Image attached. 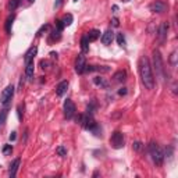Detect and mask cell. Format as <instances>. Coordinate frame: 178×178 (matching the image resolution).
I'll return each mask as SVG.
<instances>
[{
  "label": "cell",
  "instance_id": "obj_1",
  "mask_svg": "<svg viewBox=\"0 0 178 178\" xmlns=\"http://www.w3.org/2000/svg\"><path fill=\"white\" fill-rule=\"evenodd\" d=\"M139 74H141V79H142V82H143L145 88L153 89V86H155V78H153L150 63L146 57L139 58Z\"/></svg>",
  "mask_w": 178,
  "mask_h": 178
},
{
  "label": "cell",
  "instance_id": "obj_2",
  "mask_svg": "<svg viewBox=\"0 0 178 178\" xmlns=\"http://www.w3.org/2000/svg\"><path fill=\"white\" fill-rule=\"evenodd\" d=\"M149 153H150V156H152V160L155 161V164H157V166H161V164H163L164 153H163V150L159 147L157 143L150 142L149 143Z\"/></svg>",
  "mask_w": 178,
  "mask_h": 178
},
{
  "label": "cell",
  "instance_id": "obj_3",
  "mask_svg": "<svg viewBox=\"0 0 178 178\" xmlns=\"http://www.w3.org/2000/svg\"><path fill=\"white\" fill-rule=\"evenodd\" d=\"M13 95H14V86L13 85L6 86V89L2 92V96H0V102H2V104L7 107L8 103H10V100H11V97H13Z\"/></svg>",
  "mask_w": 178,
  "mask_h": 178
},
{
  "label": "cell",
  "instance_id": "obj_4",
  "mask_svg": "<svg viewBox=\"0 0 178 178\" xmlns=\"http://www.w3.org/2000/svg\"><path fill=\"white\" fill-rule=\"evenodd\" d=\"M110 143L114 149H121V147H124V136H122V134L116 131L110 138Z\"/></svg>",
  "mask_w": 178,
  "mask_h": 178
},
{
  "label": "cell",
  "instance_id": "obj_5",
  "mask_svg": "<svg viewBox=\"0 0 178 178\" xmlns=\"http://www.w3.org/2000/svg\"><path fill=\"white\" fill-rule=\"evenodd\" d=\"M153 66H155L156 72H157L159 75L163 72V58H161V54L159 50L153 52Z\"/></svg>",
  "mask_w": 178,
  "mask_h": 178
},
{
  "label": "cell",
  "instance_id": "obj_6",
  "mask_svg": "<svg viewBox=\"0 0 178 178\" xmlns=\"http://www.w3.org/2000/svg\"><path fill=\"white\" fill-rule=\"evenodd\" d=\"M64 114H66L67 118H72L75 114V104L71 99H67L64 102Z\"/></svg>",
  "mask_w": 178,
  "mask_h": 178
},
{
  "label": "cell",
  "instance_id": "obj_7",
  "mask_svg": "<svg viewBox=\"0 0 178 178\" xmlns=\"http://www.w3.org/2000/svg\"><path fill=\"white\" fill-rule=\"evenodd\" d=\"M149 10L153 11V13H164V11L167 10V4L164 2H160V0H156V2H153L152 4L149 6Z\"/></svg>",
  "mask_w": 178,
  "mask_h": 178
},
{
  "label": "cell",
  "instance_id": "obj_8",
  "mask_svg": "<svg viewBox=\"0 0 178 178\" xmlns=\"http://www.w3.org/2000/svg\"><path fill=\"white\" fill-rule=\"evenodd\" d=\"M85 66H86L85 56H83V54H78L77 60H75V71H77L78 74H82L83 70H85Z\"/></svg>",
  "mask_w": 178,
  "mask_h": 178
},
{
  "label": "cell",
  "instance_id": "obj_9",
  "mask_svg": "<svg viewBox=\"0 0 178 178\" xmlns=\"http://www.w3.org/2000/svg\"><path fill=\"white\" fill-rule=\"evenodd\" d=\"M36 53H38V47H36V46H32L29 50H28L27 53H25V57H24L25 64L31 63V61L33 60V57H35V56H36Z\"/></svg>",
  "mask_w": 178,
  "mask_h": 178
},
{
  "label": "cell",
  "instance_id": "obj_10",
  "mask_svg": "<svg viewBox=\"0 0 178 178\" xmlns=\"http://www.w3.org/2000/svg\"><path fill=\"white\" fill-rule=\"evenodd\" d=\"M114 39V32L111 29H107L104 33L102 35V43L103 44H110Z\"/></svg>",
  "mask_w": 178,
  "mask_h": 178
},
{
  "label": "cell",
  "instance_id": "obj_11",
  "mask_svg": "<svg viewBox=\"0 0 178 178\" xmlns=\"http://www.w3.org/2000/svg\"><path fill=\"white\" fill-rule=\"evenodd\" d=\"M167 31H168V24H167V22H163V24L160 25V28H159V39H160V42L166 40Z\"/></svg>",
  "mask_w": 178,
  "mask_h": 178
},
{
  "label": "cell",
  "instance_id": "obj_12",
  "mask_svg": "<svg viewBox=\"0 0 178 178\" xmlns=\"http://www.w3.org/2000/svg\"><path fill=\"white\" fill-rule=\"evenodd\" d=\"M67 89H68V82L63 81V82H60L57 85V88H56V95H57V96H63L67 92Z\"/></svg>",
  "mask_w": 178,
  "mask_h": 178
},
{
  "label": "cell",
  "instance_id": "obj_13",
  "mask_svg": "<svg viewBox=\"0 0 178 178\" xmlns=\"http://www.w3.org/2000/svg\"><path fill=\"white\" fill-rule=\"evenodd\" d=\"M19 163H21V160L19 159H15V160L13 161V163L10 164V177L13 178V177H15L17 175V171H18V167H19Z\"/></svg>",
  "mask_w": 178,
  "mask_h": 178
},
{
  "label": "cell",
  "instance_id": "obj_14",
  "mask_svg": "<svg viewBox=\"0 0 178 178\" xmlns=\"http://www.w3.org/2000/svg\"><path fill=\"white\" fill-rule=\"evenodd\" d=\"M33 72H35V66H33V61L27 64V68H25V75H27L28 81L33 79Z\"/></svg>",
  "mask_w": 178,
  "mask_h": 178
},
{
  "label": "cell",
  "instance_id": "obj_15",
  "mask_svg": "<svg viewBox=\"0 0 178 178\" xmlns=\"http://www.w3.org/2000/svg\"><path fill=\"white\" fill-rule=\"evenodd\" d=\"M99 36H100V31H97V29H91L88 32V40L89 42H95L96 39H99Z\"/></svg>",
  "mask_w": 178,
  "mask_h": 178
},
{
  "label": "cell",
  "instance_id": "obj_16",
  "mask_svg": "<svg viewBox=\"0 0 178 178\" xmlns=\"http://www.w3.org/2000/svg\"><path fill=\"white\" fill-rule=\"evenodd\" d=\"M113 78H114L116 82H124V81L127 79V72L125 71H117Z\"/></svg>",
  "mask_w": 178,
  "mask_h": 178
},
{
  "label": "cell",
  "instance_id": "obj_17",
  "mask_svg": "<svg viewBox=\"0 0 178 178\" xmlns=\"http://www.w3.org/2000/svg\"><path fill=\"white\" fill-rule=\"evenodd\" d=\"M81 49H82L83 53H86L89 50V40L86 36H82V39H81Z\"/></svg>",
  "mask_w": 178,
  "mask_h": 178
},
{
  "label": "cell",
  "instance_id": "obj_18",
  "mask_svg": "<svg viewBox=\"0 0 178 178\" xmlns=\"http://www.w3.org/2000/svg\"><path fill=\"white\" fill-rule=\"evenodd\" d=\"M7 114H8V111H7V108H3L2 111H0V128L4 125V122H6V118H7Z\"/></svg>",
  "mask_w": 178,
  "mask_h": 178
},
{
  "label": "cell",
  "instance_id": "obj_19",
  "mask_svg": "<svg viewBox=\"0 0 178 178\" xmlns=\"http://www.w3.org/2000/svg\"><path fill=\"white\" fill-rule=\"evenodd\" d=\"M13 21H14V14L8 17L7 21H6V32H8V33L11 32V25H13Z\"/></svg>",
  "mask_w": 178,
  "mask_h": 178
},
{
  "label": "cell",
  "instance_id": "obj_20",
  "mask_svg": "<svg viewBox=\"0 0 178 178\" xmlns=\"http://www.w3.org/2000/svg\"><path fill=\"white\" fill-rule=\"evenodd\" d=\"M93 82L96 83V85H99V86H103V88H107V82H106L103 78H100V77H96V78H93Z\"/></svg>",
  "mask_w": 178,
  "mask_h": 178
},
{
  "label": "cell",
  "instance_id": "obj_21",
  "mask_svg": "<svg viewBox=\"0 0 178 178\" xmlns=\"http://www.w3.org/2000/svg\"><path fill=\"white\" fill-rule=\"evenodd\" d=\"M61 21H63L64 27H68V25L72 24V15L71 14H67V15H64V18L61 19Z\"/></svg>",
  "mask_w": 178,
  "mask_h": 178
},
{
  "label": "cell",
  "instance_id": "obj_22",
  "mask_svg": "<svg viewBox=\"0 0 178 178\" xmlns=\"http://www.w3.org/2000/svg\"><path fill=\"white\" fill-rule=\"evenodd\" d=\"M91 131H92V132H93L96 136H102V128L99 127V124H97V122H96V125H95V127L92 128Z\"/></svg>",
  "mask_w": 178,
  "mask_h": 178
},
{
  "label": "cell",
  "instance_id": "obj_23",
  "mask_svg": "<svg viewBox=\"0 0 178 178\" xmlns=\"http://www.w3.org/2000/svg\"><path fill=\"white\" fill-rule=\"evenodd\" d=\"M56 152H57V155H60L61 157H66L67 156V149L64 146H58L57 149H56Z\"/></svg>",
  "mask_w": 178,
  "mask_h": 178
},
{
  "label": "cell",
  "instance_id": "obj_24",
  "mask_svg": "<svg viewBox=\"0 0 178 178\" xmlns=\"http://www.w3.org/2000/svg\"><path fill=\"white\" fill-rule=\"evenodd\" d=\"M117 42H118L120 46H125V38L122 33H118V35H117Z\"/></svg>",
  "mask_w": 178,
  "mask_h": 178
},
{
  "label": "cell",
  "instance_id": "obj_25",
  "mask_svg": "<svg viewBox=\"0 0 178 178\" xmlns=\"http://www.w3.org/2000/svg\"><path fill=\"white\" fill-rule=\"evenodd\" d=\"M60 32H61V31H53V32H52V39H53V40H58V39H60L61 38V35H60Z\"/></svg>",
  "mask_w": 178,
  "mask_h": 178
},
{
  "label": "cell",
  "instance_id": "obj_26",
  "mask_svg": "<svg viewBox=\"0 0 178 178\" xmlns=\"http://www.w3.org/2000/svg\"><path fill=\"white\" fill-rule=\"evenodd\" d=\"M18 3L19 0H10V3H8V6H10L11 10H15L17 7H18Z\"/></svg>",
  "mask_w": 178,
  "mask_h": 178
},
{
  "label": "cell",
  "instance_id": "obj_27",
  "mask_svg": "<svg viewBox=\"0 0 178 178\" xmlns=\"http://www.w3.org/2000/svg\"><path fill=\"white\" fill-rule=\"evenodd\" d=\"M47 28H49V25H47V24L42 25V27H40V29H39L38 32H36V36H42V35H43V32L47 29Z\"/></svg>",
  "mask_w": 178,
  "mask_h": 178
},
{
  "label": "cell",
  "instance_id": "obj_28",
  "mask_svg": "<svg viewBox=\"0 0 178 178\" xmlns=\"http://www.w3.org/2000/svg\"><path fill=\"white\" fill-rule=\"evenodd\" d=\"M11 152H13V146H11V145H6V146L3 147V153H4V155H10Z\"/></svg>",
  "mask_w": 178,
  "mask_h": 178
},
{
  "label": "cell",
  "instance_id": "obj_29",
  "mask_svg": "<svg viewBox=\"0 0 178 178\" xmlns=\"http://www.w3.org/2000/svg\"><path fill=\"white\" fill-rule=\"evenodd\" d=\"M132 147H134V150H136V152H139V150L142 149V142H134V145H132Z\"/></svg>",
  "mask_w": 178,
  "mask_h": 178
},
{
  "label": "cell",
  "instance_id": "obj_30",
  "mask_svg": "<svg viewBox=\"0 0 178 178\" xmlns=\"http://www.w3.org/2000/svg\"><path fill=\"white\" fill-rule=\"evenodd\" d=\"M22 116H24V106L19 104L18 106V118L22 120Z\"/></svg>",
  "mask_w": 178,
  "mask_h": 178
},
{
  "label": "cell",
  "instance_id": "obj_31",
  "mask_svg": "<svg viewBox=\"0 0 178 178\" xmlns=\"http://www.w3.org/2000/svg\"><path fill=\"white\" fill-rule=\"evenodd\" d=\"M56 25H57V29L58 31H63L64 24H63V21H61V19H57V21H56Z\"/></svg>",
  "mask_w": 178,
  "mask_h": 178
},
{
  "label": "cell",
  "instance_id": "obj_32",
  "mask_svg": "<svg viewBox=\"0 0 178 178\" xmlns=\"http://www.w3.org/2000/svg\"><path fill=\"white\" fill-rule=\"evenodd\" d=\"M40 67H42V68H47V67H49V61H46V60H42L40 61Z\"/></svg>",
  "mask_w": 178,
  "mask_h": 178
},
{
  "label": "cell",
  "instance_id": "obj_33",
  "mask_svg": "<svg viewBox=\"0 0 178 178\" xmlns=\"http://www.w3.org/2000/svg\"><path fill=\"white\" fill-rule=\"evenodd\" d=\"M127 88H121V89H120V91H118V95H120V96H125V95H127Z\"/></svg>",
  "mask_w": 178,
  "mask_h": 178
},
{
  "label": "cell",
  "instance_id": "obj_34",
  "mask_svg": "<svg viewBox=\"0 0 178 178\" xmlns=\"http://www.w3.org/2000/svg\"><path fill=\"white\" fill-rule=\"evenodd\" d=\"M175 57H177V52H174L171 54V58H170V60H171V64L172 66H175Z\"/></svg>",
  "mask_w": 178,
  "mask_h": 178
},
{
  "label": "cell",
  "instance_id": "obj_35",
  "mask_svg": "<svg viewBox=\"0 0 178 178\" xmlns=\"http://www.w3.org/2000/svg\"><path fill=\"white\" fill-rule=\"evenodd\" d=\"M111 22H113V25H114V27H118V25H120L118 18H113V19H111Z\"/></svg>",
  "mask_w": 178,
  "mask_h": 178
},
{
  "label": "cell",
  "instance_id": "obj_36",
  "mask_svg": "<svg viewBox=\"0 0 178 178\" xmlns=\"http://www.w3.org/2000/svg\"><path fill=\"white\" fill-rule=\"evenodd\" d=\"M15 138H17V132H11V135H10V141H15Z\"/></svg>",
  "mask_w": 178,
  "mask_h": 178
},
{
  "label": "cell",
  "instance_id": "obj_37",
  "mask_svg": "<svg viewBox=\"0 0 178 178\" xmlns=\"http://www.w3.org/2000/svg\"><path fill=\"white\" fill-rule=\"evenodd\" d=\"M50 56H52V58H56V60H57V53L56 52H50Z\"/></svg>",
  "mask_w": 178,
  "mask_h": 178
},
{
  "label": "cell",
  "instance_id": "obj_38",
  "mask_svg": "<svg viewBox=\"0 0 178 178\" xmlns=\"http://www.w3.org/2000/svg\"><path fill=\"white\" fill-rule=\"evenodd\" d=\"M33 2H35V0H28V3H33Z\"/></svg>",
  "mask_w": 178,
  "mask_h": 178
},
{
  "label": "cell",
  "instance_id": "obj_39",
  "mask_svg": "<svg viewBox=\"0 0 178 178\" xmlns=\"http://www.w3.org/2000/svg\"><path fill=\"white\" fill-rule=\"evenodd\" d=\"M122 2H125V3H127V2H129V0H122Z\"/></svg>",
  "mask_w": 178,
  "mask_h": 178
},
{
  "label": "cell",
  "instance_id": "obj_40",
  "mask_svg": "<svg viewBox=\"0 0 178 178\" xmlns=\"http://www.w3.org/2000/svg\"><path fill=\"white\" fill-rule=\"evenodd\" d=\"M74 2H78V0H74Z\"/></svg>",
  "mask_w": 178,
  "mask_h": 178
}]
</instances>
